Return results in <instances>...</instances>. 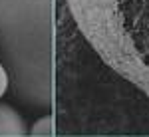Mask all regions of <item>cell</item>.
<instances>
[{
    "label": "cell",
    "instance_id": "cell-1",
    "mask_svg": "<svg viewBox=\"0 0 149 137\" xmlns=\"http://www.w3.org/2000/svg\"><path fill=\"white\" fill-rule=\"evenodd\" d=\"M54 0H0V56L14 95L32 107L54 97Z\"/></svg>",
    "mask_w": 149,
    "mask_h": 137
},
{
    "label": "cell",
    "instance_id": "cell-4",
    "mask_svg": "<svg viewBox=\"0 0 149 137\" xmlns=\"http://www.w3.org/2000/svg\"><path fill=\"white\" fill-rule=\"evenodd\" d=\"M28 131H30L32 135H52V133H54V119H52V115L40 117Z\"/></svg>",
    "mask_w": 149,
    "mask_h": 137
},
{
    "label": "cell",
    "instance_id": "cell-5",
    "mask_svg": "<svg viewBox=\"0 0 149 137\" xmlns=\"http://www.w3.org/2000/svg\"><path fill=\"white\" fill-rule=\"evenodd\" d=\"M8 88H10V78H8V72L4 68V64L0 62V97L8 91Z\"/></svg>",
    "mask_w": 149,
    "mask_h": 137
},
{
    "label": "cell",
    "instance_id": "cell-3",
    "mask_svg": "<svg viewBox=\"0 0 149 137\" xmlns=\"http://www.w3.org/2000/svg\"><path fill=\"white\" fill-rule=\"evenodd\" d=\"M28 133L24 117L12 105L0 103V137H22Z\"/></svg>",
    "mask_w": 149,
    "mask_h": 137
},
{
    "label": "cell",
    "instance_id": "cell-2",
    "mask_svg": "<svg viewBox=\"0 0 149 137\" xmlns=\"http://www.w3.org/2000/svg\"><path fill=\"white\" fill-rule=\"evenodd\" d=\"M68 6L103 62L149 95V0H68Z\"/></svg>",
    "mask_w": 149,
    "mask_h": 137
}]
</instances>
